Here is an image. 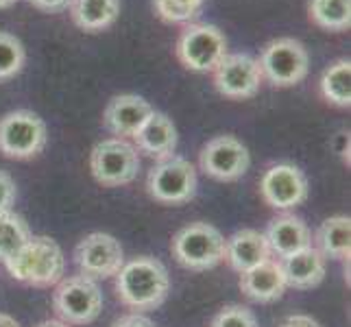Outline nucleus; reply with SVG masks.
Segmentation results:
<instances>
[{
  "instance_id": "obj_16",
  "label": "nucleus",
  "mask_w": 351,
  "mask_h": 327,
  "mask_svg": "<svg viewBox=\"0 0 351 327\" xmlns=\"http://www.w3.org/2000/svg\"><path fill=\"white\" fill-rule=\"evenodd\" d=\"M240 290L251 301H258V304L277 301L286 290L282 264L277 260H266L258 266H253L251 271L240 275Z\"/></svg>"
},
{
  "instance_id": "obj_6",
  "label": "nucleus",
  "mask_w": 351,
  "mask_h": 327,
  "mask_svg": "<svg viewBox=\"0 0 351 327\" xmlns=\"http://www.w3.org/2000/svg\"><path fill=\"white\" fill-rule=\"evenodd\" d=\"M46 125L31 109H16L0 118V153L9 160H31L46 147Z\"/></svg>"
},
{
  "instance_id": "obj_18",
  "label": "nucleus",
  "mask_w": 351,
  "mask_h": 327,
  "mask_svg": "<svg viewBox=\"0 0 351 327\" xmlns=\"http://www.w3.org/2000/svg\"><path fill=\"white\" fill-rule=\"evenodd\" d=\"M225 260L240 275L251 271L266 260H271V249L264 234L256 229H240L229 240H225Z\"/></svg>"
},
{
  "instance_id": "obj_22",
  "label": "nucleus",
  "mask_w": 351,
  "mask_h": 327,
  "mask_svg": "<svg viewBox=\"0 0 351 327\" xmlns=\"http://www.w3.org/2000/svg\"><path fill=\"white\" fill-rule=\"evenodd\" d=\"M310 20L317 27L341 33L351 27V0H310L308 3Z\"/></svg>"
},
{
  "instance_id": "obj_27",
  "label": "nucleus",
  "mask_w": 351,
  "mask_h": 327,
  "mask_svg": "<svg viewBox=\"0 0 351 327\" xmlns=\"http://www.w3.org/2000/svg\"><path fill=\"white\" fill-rule=\"evenodd\" d=\"M210 327H258V321L245 306H227L216 314Z\"/></svg>"
},
{
  "instance_id": "obj_25",
  "label": "nucleus",
  "mask_w": 351,
  "mask_h": 327,
  "mask_svg": "<svg viewBox=\"0 0 351 327\" xmlns=\"http://www.w3.org/2000/svg\"><path fill=\"white\" fill-rule=\"evenodd\" d=\"M24 62H27V51L22 42L16 35L0 31V83L20 75Z\"/></svg>"
},
{
  "instance_id": "obj_11",
  "label": "nucleus",
  "mask_w": 351,
  "mask_h": 327,
  "mask_svg": "<svg viewBox=\"0 0 351 327\" xmlns=\"http://www.w3.org/2000/svg\"><path fill=\"white\" fill-rule=\"evenodd\" d=\"M201 171L216 181H236L249 171L247 147L234 136L212 138L199 153Z\"/></svg>"
},
{
  "instance_id": "obj_2",
  "label": "nucleus",
  "mask_w": 351,
  "mask_h": 327,
  "mask_svg": "<svg viewBox=\"0 0 351 327\" xmlns=\"http://www.w3.org/2000/svg\"><path fill=\"white\" fill-rule=\"evenodd\" d=\"M11 277L29 286H51L64 275V253L48 236H31L14 258L5 262Z\"/></svg>"
},
{
  "instance_id": "obj_33",
  "label": "nucleus",
  "mask_w": 351,
  "mask_h": 327,
  "mask_svg": "<svg viewBox=\"0 0 351 327\" xmlns=\"http://www.w3.org/2000/svg\"><path fill=\"white\" fill-rule=\"evenodd\" d=\"M38 327H68V323H64V321H44Z\"/></svg>"
},
{
  "instance_id": "obj_5",
  "label": "nucleus",
  "mask_w": 351,
  "mask_h": 327,
  "mask_svg": "<svg viewBox=\"0 0 351 327\" xmlns=\"http://www.w3.org/2000/svg\"><path fill=\"white\" fill-rule=\"evenodd\" d=\"M175 53L181 66L192 72H214L227 55V40L214 24H188L179 33Z\"/></svg>"
},
{
  "instance_id": "obj_31",
  "label": "nucleus",
  "mask_w": 351,
  "mask_h": 327,
  "mask_svg": "<svg viewBox=\"0 0 351 327\" xmlns=\"http://www.w3.org/2000/svg\"><path fill=\"white\" fill-rule=\"evenodd\" d=\"M280 327H321L312 317H306V314H293L288 317Z\"/></svg>"
},
{
  "instance_id": "obj_17",
  "label": "nucleus",
  "mask_w": 351,
  "mask_h": 327,
  "mask_svg": "<svg viewBox=\"0 0 351 327\" xmlns=\"http://www.w3.org/2000/svg\"><path fill=\"white\" fill-rule=\"evenodd\" d=\"M264 238L271 253H275V256L282 260L293 256L297 251L312 247V236H310L308 225L301 221L299 216H293V214H284L280 218H275V221H271Z\"/></svg>"
},
{
  "instance_id": "obj_24",
  "label": "nucleus",
  "mask_w": 351,
  "mask_h": 327,
  "mask_svg": "<svg viewBox=\"0 0 351 327\" xmlns=\"http://www.w3.org/2000/svg\"><path fill=\"white\" fill-rule=\"evenodd\" d=\"M29 238H31V229L24 223L22 216L14 212L0 214V260L7 262L9 258H14L27 245Z\"/></svg>"
},
{
  "instance_id": "obj_23",
  "label": "nucleus",
  "mask_w": 351,
  "mask_h": 327,
  "mask_svg": "<svg viewBox=\"0 0 351 327\" xmlns=\"http://www.w3.org/2000/svg\"><path fill=\"white\" fill-rule=\"evenodd\" d=\"M321 92L325 101L336 107L351 105V64L349 59H338L330 68H325L321 77Z\"/></svg>"
},
{
  "instance_id": "obj_3",
  "label": "nucleus",
  "mask_w": 351,
  "mask_h": 327,
  "mask_svg": "<svg viewBox=\"0 0 351 327\" xmlns=\"http://www.w3.org/2000/svg\"><path fill=\"white\" fill-rule=\"evenodd\" d=\"M171 251L184 269L208 271L225 260V238L208 223H192L175 234Z\"/></svg>"
},
{
  "instance_id": "obj_14",
  "label": "nucleus",
  "mask_w": 351,
  "mask_h": 327,
  "mask_svg": "<svg viewBox=\"0 0 351 327\" xmlns=\"http://www.w3.org/2000/svg\"><path fill=\"white\" fill-rule=\"evenodd\" d=\"M153 114V107L149 101H144L142 96L136 94H120L107 103L103 112V123L114 136L120 140L133 138L138 129L147 123V118Z\"/></svg>"
},
{
  "instance_id": "obj_21",
  "label": "nucleus",
  "mask_w": 351,
  "mask_h": 327,
  "mask_svg": "<svg viewBox=\"0 0 351 327\" xmlns=\"http://www.w3.org/2000/svg\"><path fill=\"white\" fill-rule=\"evenodd\" d=\"M349 238H351L349 216H332L319 227L317 234L319 251L323 253V258L349 260Z\"/></svg>"
},
{
  "instance_id": "obj_26",
  "label": "nucleus",
  "mask_w": 351,
  "mask_h": 327,
  "mask_svg": "<svg viewBox=\"0 0 351 327\" xmlns=\"http://www.w3.org/2000/svg\"><path fill=\"white\" fill-rule=\"evenodd\" d=\"M155 14L168 24H186L199 16L203 0H153Z\"/></svg>"
},
{
  "instance_id": "obj_34",
  "label": "nucleus",
  "mask_w": 351,
  "mask_h": 327,
  "mask_svg": "<svg viewBox=\"0 0 351 327\" xmlns=\"http://www.w3.org/2000/svg\"><path fill=\"white\" fill-rule=\"evenodd\" d=\"M18 0H0V9H7V7H11V5H16Z\"/></svg>"
},
{
  "instance_id": "obj_8",
  "label": "nucleus",
  "mask_w": 351,
  "mask_h": 327,
  "mask_svg": "<svg viewBox=\"0 0 351 327\" xmlns=\"http://www.w3.org/2000/svg\"><path fill=\"white\" fill-rule=\"evenodd\" d=\"M90 171L94 179L107 188L127 186L138 177L140 171L138 149L120 138L103 140L92 149Z\"/></svg>"
},
{
  "instance_id": "obj_1",
  "label": "nucleus",
  "mask_w": 351,
  "mask_h": 327,
  "mask_svg": "<svg viewBox=\"0 0 351 327\" xmlns=\"http://www.w3.org/2000/svg\"><path fill=\"white\" fill-rule=\"evenodd\" d=\"M171 290L166 266L149 256L136 258L116 273V295L125 306L147 312L160 308Z\"/></svg>"
},
{
  "instance_id": "obj_10",
  "label": "nucleus",
  "mask_w": 351,
  "mask_h": 327,
  "mask_svg": "<svg viewBox=\"0 0 351 327\" xmlns=\"http://www.w3.org/2000/svg\"><path fill=\"white\" fill-rule=\"evenodd\" d=\"M75 262L81 275L90 280L114 277L125 264V251L120 242L103 232H96L83 238L75 249Z\"/></svg>"
},
{
  "instance_id": "obj_9",
  "label": "nucleus",
  "mask_w": 351,
  "mask_h": 327,
  "mask_svg": "<svg viewBox=\"0 0 351 327\" xmlns=\"http://www.w3.org/2000/svg\"><path fill=\"white\" fill-rule=\"evenodd\" d=\"M149 195L166 205L188 203L197 195V171L184 157H168L151 168L147 179Z\"/></svg>"
},
{
  "instance_id": "obj_19",
  "label": "nucleus",
  "mask_w": 351,
  "mask_h": 327,
  "mask_svg": "<svg viewBox=\"0 0 351 327\" xmlns=\"http://www.w3.org/2000/svg\"><path fill=\"white\" fill-rule=\"evenodd\" d=\"M286 286H293L297 290H308L323 282L325 277V258L319 249L308 247L304 251H297L293 256L280 260Z\"/></svg>"
},
{
  "instance_id": "obj_15",
  "label": "nucleus",
  "mask_w": 351,
  "mask_h": 327,
  "mask_svg": "<svg viewBox=\"0 0 351 327\" xmlns=\"http://www.w3.org/2000/svg\"><path fill=\"white\" fill-rule=\"evenodd\" d=\"M133 140H136L138 151L162 162V160H168V157H173L177 149V129L173 125V120L166 114L153 112L147 118V123L138 129Z\"/></svg>"
},
{
  "instance_id": "obj_30",
  "label": "nucleus",
  "mask_w": 351,
  "mask_h": 327,
  "mask_svg": "<svg viewBox=\"0 0 351 327\" xmlns=\"http://www.w3.org/2000/svg\"><path fill=\"white\" fill-rule=\"evenodd\" d=\"M112 327H155L151 319L142 317V314H127V317H120L114 321Z\"/></svg>"
},
{
  "instance_id": "obj_13",
  "label": "nucleus",
  "mask_w": 351,
  "mask_h": 327,
  "mask_svg": "<svg viewBox=\"0 0 351 327\" xmlns=\"http://www.w3.org/2000/svg\"><path fill=\"white\" fill-rule=\"evenodd\" d=\"M260 192L271 208L290 210L308 199V179L304 171L293 164H275L264 173Z\"/></svg>"
},
{
  "instance_id": "obj_4",
  "label": "nucleus",
  "mask_w": 351,
  "mask_h": 327,
  "mask_svg": "<svg viewBox=\"0 0 351 327\" xmlns=\"http://www.w3.org/2000/svg\"><path fill=\"white\" fill-rule=\"evenodd\" d=\"M262 79L275 88H293L308 77L310 55L306 46L295 38L273 40L262 48L258 59Z\"/></svg>"
},
{
  "instance_id": "obj_32",
  "label": "nucleus",
  "mask_w": 351,
  "mask_h": 327,
  "mask_svg": "<svg viewBox=\"0 0 351 327\" xmlns=\"http://www.w3.org/2000/svg\"><path fill=\"white\" fill-rule=\"evenodd\" d=\"M0 327H20V325H18V321L14 317H9V314L0 312Z\"/></svg>"
},
{
  "instance_id": "obj_20",
  "label": "nucleus",
  "mask_w": 351,
  "mask_h": 327,
  "mask_svg": "<svg viewBox=\"0 0 351 327\" xmlns=\"http://www.w3.org/2000/svg\"><path fill=\"white\" fill-rule=\"evenodd\" d=\"M70 18L81 31L110 29L120 16V0H70Z\"/></svg>"
},
{
  "instance_id": "obj_29",
  "label": "nucleus",
  "mask_w": 351,
  "mask_h": 327,
  "mask_svg": "<svg viewBox=\"0 0 351 327\" xmlns=\"http://www.w3.org/2000/svg\"><path fill=\"white\" fill-rule=\"evenodd\" d=\"M27 3L44 11V14H59V11L70 7V0H27Z\"/></svg>"
},
{
  "instance_id": "obj_28",
  "label": "nucleus",
  "mask_w": 351,
  "mask_h": 327,
  "mask_svg": "<svg viewBox=\"0 0 351 327\" xmlns=\"http://www.w3.org/2000/svg\"><path fill=\"white\" fill-rule=\"evenodd\" d=\"M16 181L11 179L7 173L0 171V214L11 212V205L16 203Z\"/></svg>"
},
{
  "instance_id": "obj_12",
  "label": "nucleus",
  "mask_w": 351,
  "mask_h": 327,
  "mask_svg": "<svg viewBox=\"0 0 351 327\" xmlns=\"http://www.w3.org/2000/svg\"><path fill=\"white\" fill-rule=\"evenodd\" d=\"M262 70L256 57L251 55H225V59L214 68V86L227 99H251L260 92Z\"/></svg>"
},
{
  "instance_id": "obj_7",
  "label": "nucleus",
  "mask_w": 351,
  "mask_h": 327,
  "mask_svg": "<svg viewBox=\"0 0 351 327\" xmlns=\"http://www.w3.org/2000/svg\"><path fill=\"white\" fill-rule=\"evenodd\" d=\"M53 306L57 317L68 325H88L99 319L103 310V293L99 284L86 275L62 280L55 288Z\"/></svg>"
}]
</instances>
